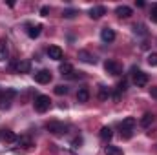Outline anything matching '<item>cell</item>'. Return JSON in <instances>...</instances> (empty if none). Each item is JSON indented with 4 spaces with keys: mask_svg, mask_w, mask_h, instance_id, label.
<instances>
[{
    "mask_svg": "<svg viewBox=\"0 0 157 155\" xmlns=\"http://www.w3.org/2000/svg\"><path fill=\"white\" fill-rule=\"evenodd\" d=\"M49 104H51V100H49L48 95H39V97H35V102H33V106H35V110H37L39 113H46V112L49 110Z\"/></svg>",
    "mask_w": 157,
    "mask_h": 155,
    "instance_id": "6da1fadb",
    "label": "cell"
},
{
    "mask_svg": "<svg viewBox=\"0 0 157 155\" xmlns=\"http://www.w3.org/2000/svg\"><path fill=\"white\" fill-rule=\"evenodd\" d=\"M133 128H135V119H133V117H126V119L121 122V133H122L126 139H130V137H132Z\"/></svg>",
    "mask_w": 157,
    "mask_h": 155,
    "instance_id": "7a4b0ae2",
    "label": "cell"
},
{
    "mask_svg": "<svg viewBox=\"0 0 157 155\" xmlns=\"http://www.w3.org/2000/svg\"><path fill=\"white\" fill-rule=\"evenodd\" d=\"M46 130H48L49 133H53V135H64L68 128H66V124H62V122H59V120H51V122L46 124Z\"/></svg>",
    "mask_w": 157,
    "mask_h": 155,
    "instance_id": "3957f363",
    "label": "cell"
},
{
    "mask_svg": "<svg viewBox=\"0 0 157 155\" xmlns=\"http://www.w3.org/2000/svg\"><path fill=\"white\" fill-rule=\"evenodd\" d=\"M104 70H106L110 75H121V73H122L121 64L115 62V60H106V62H104Z\"/></svg>",
    "mask_w": 157,
    "mask_h": 155,
    "instance_id": "277c9868",
    "label": "cell"
},
{
    "mask_svg": "<svg viewBox=\"0 0 157 155\" xmlns=\"http://www.w3.org/2000/svg\"><path fill=\"white\" fill-rule=\"evenodd\" d=\"M133 84L137 86V88H143V86H146L148 84V75L146 73H143V71H135L133 70Z\"/></svg>",
    "mask_w": 157,
    "mask_h": 155,
    "instance_id": "5b68a950",
    "label": "cell"
},
{
    "mask_svg": "<svg viewBox=\"0 0 157 155\" xmlns=\"http://www.w3.org/2000/svg\"><path fill=\"white\" fill-rule=\"evenodd\" d=\"M35 80L39 84H48L51 80V71L49 70H40V71H37L35 73Z\"/></svg>",
    "mask_w": 157,
    "mask_h": 155,
    "instance_id": "8992f818",
    "label": "cell"
},
{
    "mask_svg": "<svg viewBox=\"0 0 157 155\" xmlns=\"http://www.w3.org/2000/svg\"><path fill=\"white\" fill-rule=\"evenodd\" d=\"M48 57L53 59V60H62L64 53H62V49H60L59 46H49V47H48Z\"/></svg>",
    "mask_w": 157,
    "mask_h": 155,
    "instance_id": "52a82bcc",
    "label": "cell"
},
{
    "mask_svg": "<svg viewBox=\"0 0 157 155\" xmlns=\"http://www.w3.org/2000/svg\"><path fill=\"white\" fill-rule=\"evenodd\" d=\"M78 60H82V62H86V64H95V62H97L95 55H91V53L86 51V49H80V51H78Z\"/></svg>",
    "mask_w": 157,
    "mask_h": 155,
    "instance_id": "ba28073f",
    "label": "cell"
},
{
    "mask_svg": "<svg viewBox=\"0 0 157 155\" xmlns=\"http://www.w3.org/2000/svg\"><path fill=\"white\" fill-rule=\"evenodd\" d=\"M13 70H15L17 73H29L31 64H29V60H20V62L13 64Z\"/></svg>",
    "mask_w": 157,
    "mask_h": 155,
    "instance_id": "9c48e42d",
    "label": "cell"
},
{
    "mask_svg": "<svg viewBox=\"0 0 157 155\" xmlns=\"http://www.w3.org/2000/svg\"><path fill=\"white\" fill-rule=\"evenodd\" d=\"M17 135L11 131V130H2L0 131V141H4V142H17Z\"/></svg>",
    "mask_w": 157,
    "mask_h": 155,
    "instance_id": "30bf717a",
    "label": "cell"
},
{
    "mask_svg": "<svg viewBox=\"0 0 157 155\" xmlns=\"http://www.w3.org/2000/svg\"><path fill=\"white\" fill-rule=\"evenodd\" d=\"M101 39H102V42L110 44V42H113V40H115V31H113V29H110V28H104V29L101 31Z\"/></svg>",
    "mask_w": 157,
    "mask_h": 155,
    "instance_id": "8fae6325",
    "label": "cell"
},
{
    "mask_svg": "<svg viewBox=\"0 0 157 155\" xmlns=\"http://www.w3.org/2000/svg\"><path fill=\"white\" fill-rule=\"evenodd\" d=\"M102 15H106V7H104V6H95V7H91V9H90V17H91L93 20L101 18Z\"/></svg>",
    "mask_w": 157,
    "mask_h": 155,
    "instance_id": "7c38bea8",
    "label": "cell"
},
{
    "mask_svg": "<svg viewBox=\"0 0 157 155\" xmlns=\"http://www.w3.org/2000/svg\"><path fill=\"white\" fill-rule=\"evenodd\" d=\"M9 57V47H7V42L2 39L0 40V62H6Z\"/></svg>",
    "mask_w": 157,
    "mask_h": 155,
    "instance_id": "4fadbf2b",
    "label": "cell"
},
{
    "mask_svg": "<svg viewBox=\"0 0 157 155\" xmlns=\"http://www.w3.org/2000/svg\"><path fill=\"white\" fill-rule=\"evenodd\" d=\"M59 71H60L62 77H71V73H73V66H71L70 62H62L60 68H59Z\"/></svg>",
    "mask_w": 157,
    "mask_h": 155,
    "instance_id": "5bb4252c",
    "label": "cell"
},
{
    "mask_svg": "<svg viewBox=\"0 0 157 155\" xmlns=\"http://www.w3.org/2000/svg\"><path fill=\"white\" fill-rule=\"evenodd\" d=\"M115 13H117V17H121V18H128V17H132V7L119 6L117 9H115Z\"/></svg>",
    "mask_w": 157,
    "mask_h": 155,
    "instance_id": "9a60e30c",
    "label": "cell"
},
{
    "mask_svg": "<svg viewBox=\"0 0 157 155\" xmlns=\"http://www.w3.org/2000/svg\"><path fill=\"white\" fill-rule=\"evenodd\" d=\"M77 100L78 102H88V100H90V89H88V88H78Z\"/></svg>",
    "mask_w": 157,
    "mask_h": 155,
    "instance_id": "2e32d148",
    "label": "cell"
},
{
    "mask_svg": "<svg viewBox=\"0 0 157 155\" xmlns=\"http://www.w3.org/2000/svg\"><path fill=\"white\" fill-rule=\"evenodd\" d=\"M99 137H101L102 141H110V139L113 137L112 128H110V126H102V128H101V131H99Z\"/></svg>",
    "mask_w": 157,
    "mask_h": 155,
    "instance_id": "e0dca14e",
    "label": "cell"
},
{
    "mask_svg": "<svg viewBox=\"0 0 157 155\" xmlns=\"http://www.w3.org/2000/svg\"><path fill=\"white\" fill-rule=\"evenodd\" d=\"M152 122H154V115H152V113H144V115L141 117V120H139V124H141L143 128H150Z\"/></svg>",
    "mask_w": 157,
    "mask_h": 155,
    "instance_id": "ac0fdd59",
    "label": "cell"
},
{
    "mask_svg": "<svg viewBox=\"0 0 157 155\" xmlns=\"http://www.w3.org/2000/svg\"><path fill=\"white\" fill-rule=\"evenodd\" d=\"M110 97H112V91H110L106 86H101V88H99V99H101V100H108Z\"/></svg>",
    "mask_w": 157,
    "mask_h": 155,
    "instance_id": "d6986e66",
    "label": "cell"
},
{
    "mask_svg": "<svg viewBox=\"0 0 157 155\" xmlns=\"http://www.w3.org/2000/svg\"><path fill=\"white\" fill-rule=\"evenodd\" d=\"M40 33H42V26H40V24H37V26H31V28L28 29V35H29L31 39H37Z\"/></svg>",
    "mask_w": 157,
    "mask_h": 155,
    "instance_id": "ffe728a7",
    "label": "cell"
},
{
    "mask_svg": "<svg viewBox=\"0 0 157 155\" xmlns=\"http://www.w3.org/2000/svg\"><path fill=\"white\" fill-rule=\"evenodd\" d=\"M104 152H106V155H122V150H121V148H117V146H110V144L106 146Z\"/></svg>",
    "mask_w": 157,
    "mask_h": 155,
    "instance_id": "44dd1931",
    "label": "cell"
},
{
    "mask_svg": "<svg viewBox=\"0 0 157 155\" xmlns=\"http://www.w3.org/2000/svg\"><path fill=\"white\" fill-rule=\"evenodd\" d=\"M133 31L139 33V35H146V28H144V24H135V26H133Z\"/></svg>",
    "mask_w": 157,
    "mask_h": 155,
    "instance_id": "7402d4cb",
    "label": "cell"
},
{
    "mask_svg": "<svg viewBox=\"0 0 157 155\" xmlns=\"http://www.w3.org/2000/svg\"><path fill=\"white\" fill-rule=\"evenodd\" d=\"M55 93H57V95H66V93H68V86H62V84L55 86Z\"/></svg>",
    "mask_w": 157,
    "mask_h": 155,
    "instance_id": "603a6c76",
    "label": "cell"
},
{
    "mask_svg": "<svg viewBox=\"0 0 157 155\" xmlns=\"http://www.w3.org/2000/svg\"><path fill=\"white\" fill-rule=\"evenodd\" d=\"M126 89H128V80L122 78V80L117 84V91H126Z\"/></svg>",
    "mask_w": 157,
    "mask_h": 155,
    "instance_id": "cb8c5ba5",
    "label": "cell"
},
{
    "mask_svg": "<svg viewBox=\"0 0 157 155\" xmlns=\"http://www.w3.org/2000/svg\"><path fill=\"white\" fill-rule=\"evenodd\" d=\"M150 18H152V22L157 24V4H154L152 9H150Z\"/></svg>",
    "mask_w": 157,
    "mask_h": 155,
    "instance_id": "d4e9b609",
    "label": "cell"
},
{
    "mask_svg": "<svg viewBox=\"0 0 157 155\" xmlns=\"http://www.w3.org/2000/svg\"><path fill=\"white\" fill-rule=\"evenodd\" d=\"M75 15H77V11H75V9H66V11L62 13V17H64V18H73Z\"/></svg>",
    "mask_w": 157,
    "mask_h": 155,
    "instance_id": "484cf974",
    "label": "cell"
},
{
    "mask_svg": "<svg viewBox=\"0 0 157 155\" xmlns=\"http://www.w3.org/2000/svg\"><path fill=\"white\" fill-rule=\"evenodd\" d=\"M148 64L150 66H157V53H150L148 55Z\"/></svg>",
    "mask_w": 157,
    "mask_h": 155,
    "instance_id": "4316f807",
    "label": "cell"
},
{
    "mask_svg": "<svg viewBox=\"0 0 157 155\" xmlns=\"http://www.w3.org/2000/svg\"><path fill=\"white\" fill-rule=\"evenodd\" d=\"M17 142H18V144H24V146H31V141H29L28 137H22V139H17Z\"/></svg>",
    "mask_w": 157,
    "mask_h": 155,
    "instance_id": "83f0119b",
    "label": "cell"
},
{
    "mask_svg": "<svg viewBox=\"0 0 157 155\" xmlns=\"http://www.w3.org/2000/svg\"><path fill=\"white\" fill-rule=\"evenodd\" d=\"M80 144H82V139H80V137H77V139L71 141V146H73V148H78Z\"/></svg>",
    "mask_w": 157,
    "mask_h": 155,
    "instance_id": "f1b7e54d",
    "label": "cell"
},
{
    "mask_svg": "<svg viewBox=\"0 0 157 155\" xmlns=\"http://www.w3.org/2000/svg\"><path fill=\"white\" fill-rule=\"evenodd\" d=\"M48 13H49V7H48V6H42V7H40V15H42V17H46Z\"/></svg>",
    "mask_w": 157,
    "mask_h": 155,
    "instance_id": "f546056e",
    "label": "cell"
},
{
    "mask_svg": "<svg viewBox=\"0 0 157 155\" xmlns=\"http://www.w3.org/2000/svg\"><path fill=\"white\" fill-rule=\"evenodd\" d=\"M150 95H152L154 99H157V88H152V89H150Z\"/></svg>",
    "mask_w": 157,
    "mask_h": 155,
    "instance_id": "4dcf8cb0",
    "label": "cell"
},
{
    "mask_svg": "<svg viewBox=\"0 0 157 155\" xmlns=\"http://www.w3.org/2000/svg\"><path fill=\"white\" fill-rule=\"evenodd\" d=\"M0 93H2V91H0Z\"/></svg>",
    "mask_w": 157,
    "mask_h": 155,
    "instance_id": "1f68e13d",
    "label": "cell"
}]
</instances>
